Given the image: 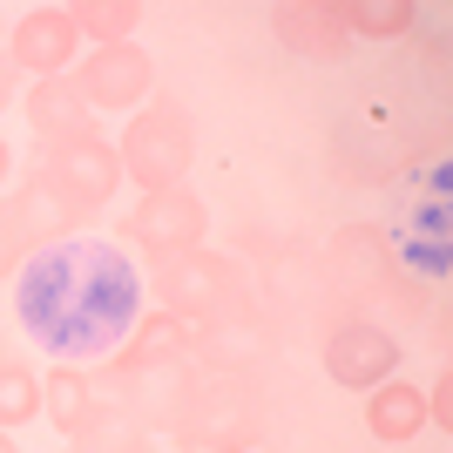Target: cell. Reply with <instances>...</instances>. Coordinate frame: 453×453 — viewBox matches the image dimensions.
Instances as JSON below:
<instances>
[{
	"label": "cell",
	"mask_w": 453,
	"mask_h": 453,
	"mask_svg": "<svg viewBox=\"0 0 453 453\" xmlns=\"http://www.w3.org/2000/svg\"><path fill=\"white\" fill-rule=\"evenodd\" d=\"M142 311L150 291L135 257L95 230L35 250L14 278V325L41 352H55V365H102Z\"/></svg>",
	"instance_id": "cell-1"
},
{
	"label": "cell",
	"mask_w": 453,
	"mask_h": 453,
	"mask_svg": "<svg viewBox=\"0 0 453 453\" xmlns=\"http://www.w3.org/2000/svg\"><path fill=\"white\" fill-rule=\"evenodd\" d=\"M142 291H156V311H176V319H189L196 332H210V325H244V319H250V304H244V271L230 265L224 250H210V244H189V250H163V257H150Z\"/></svg>",
	"instance_id": "cell-2"
},
{
	"label": "cell",
	"mask_w": 453,
	"mask_h": 453,
	"mask_svg": "<svg viewBox=\"0 0 453 453\" xmlns=\"http://www.w3.org/2000/svg\"><path fill=\"white\" fill-rule=\"evenodd\" d=\"M257 434H265V406H257V393L244 379L237 372H196L189 365L163 440L183 453H217V447H257Z\"/></svg>",
	"instance_id": "cell-3"
},
{
	"label": "cell",
	"mask_w": 453,
	"mask_h": 453,
	"mask_svg": "<svg viewBox=\"0 0 453 453\" xmlns=\"http://www.w3.org/2000/svg\"><path fill=\"white\" fill-rule=\"evenodd\" d=\"M115 163H122V183L129 189H176L196 163V122H189L183 102L170 95H150L135 115H122V135H115Z\"/></svg>",
	"instance_id": "cell-4"
},
{
	"label": "cell",
	"mask_w": 453,
	"mask_h": 453,
	"mask_svg": "<svg viewBox=\"0 0 453 453\" xmlns=\"http://www.w3.org/2000/svg\"><path fill=\"white\" fill-rule=\"evenodd\" d=\"M68 81L81 88L88 115H135L156 95V61L142 41H115V48H81V61L68 68Z\"/></svg>",
	"instance_id": "cell-5"
},
{
	"label": "cell",
	"mask_w": 453,
	"mask_h": 453,
	"mask_svg": "<svg viewBox=\"0 0 453 453\" xmlns=\"http://www.w3.org/2000/svg\"><path fill=\"white\" fill-rule=\"evenodd\" d=\"M35 163L48 176H55L68 196H75L88 217H102V210L122 196V163H115V135L88 129V135H68V142H35Z\"/></svg>",
	"instance_id": "cell-6"
},
{
	"label": "cell",
	"mask_w": 453,
	"mask_h": 453,
	"mask_svg": "<svg viewBox=\"0 0 453 453\" xmlns=\"http://www.w3.org/2000/svg\"><path fill=\"white\" fill-rule=\"evenodd\" d=\"M183 365H196V325L176 319V311H142L95 379H163V372H183Z\"/></svg>",
	"instance_id": "cell-7"
},
{
	"label": "cell",
	"mask_w": 453,
	"mask_h": 453,
	"mask_svg": "<svg viewBox=\"0 0 453 453\" xmlns=\"http://www.w3.org/2000/svg\"><path fill=\"white\" fill-rule=\"evenodd\" d=\"M7 203H14V217H20V237L35 250H48V244H68V237H88L95 230V217L68 196V189L55 183V176L41 170L35 156L14 170V189H7Z\"/></svg>",
	"instance_id": "cell-8"
},
{
	"label": "cell",
	"mask_w": 453,
	"mask_h": 453,
	"mask_svg": "<svg viewBox=\"0 0 453 453\" xmlns=\"http://www.w3.org/2000/svg\"><path fill=\"white\" fill-rule=\"evenodd\" d=\"M203 237H210V203L189 183L150 189V196H135V210L122 217V244H142L150 257L189 250V244H203Z\"/></svg>",
	"instance_id": "cell-9"
},
{
	"label": "cell",
	"mask_w": 453,
	"mask_h": 453,
	"mask_svg": "<svg viewBox=\"0 0 453 453\" xmlns=\"http://www.w3.org/2000/svg\"><path fill=\"white\" fill-rule=\"evenodd\" d=\"M399 339L386 332L379 319H345L332 339H325V379L332 386H345V393H372V386H386V379H399Z\"/></svg>",
	"instance_id": "cell-10"
},
{
	"label": "cell",
	"mask_w": 453,
	"mask_h": 453,
	"mask_svg": "<svg viewBox=\"0 0 453 453\" xmlns=\"http://www.w3.org/2000/svg\"><path fill=\"white\" fill-rule=\"evenodd\" d=\"M271 41H278L284 55L311 61V68H339L345 55H352V35H345V20L332 0H278L265 14Z\"/></svg>",
	"instance_id": "cell-11"
},
{
	"label": "cell",
	"mask_w": 453,
	"mask_h": 453,
	"mask_svg": "<svg viewBox=\"0 0 453 453\" xmlns=\"http://www.w3.org/2000/svg\"><path fill=\"white\" fill-rule=\"evenodd\" d=\"M7 61H14L20 81H48V75H68L81 61V35L68 7H27L14 20V35H7Z\"/></svg>",
	"instance_id": "cell-12"
},
{
	"label": "cell",
	"mask_w": 453,
	"mask_h": 453,
	"mask_svg": "<svg viewBox=\"0 0 453 453\" xmlns=\"http://www.w3.org/2000/svg\"><path fill=\"white\" fill-rule=\"evenodd\" d=\"M325 278L339 284L345 298H372V291H393V237L379 224H345L332 244H325Z\"/></svg>",
	"instance_id": "cell-13"
},
{
	"label": "cell",
	"mask_w": 453,
	"mask_h": 453,
	"mask_svg": "<svg viewBox=\"0 0 453 453\" xmlns=\"http://www.w3.org/2000/svg\"><path fill=\"white\" fill-rule=\"evenodd\" d=\"M14 109H20V122L35 129V142H68V135H88V129H95L88 102H81V88H75V81H68V75L27 81Z\"/></svg>",
	"instance_id": "cell-14"
},
{
	"label": "cell",
	"mask_w": 453,
	"mask_h": 453,
	"mask_svg": "<svg viewBox=\"0 0 453 453\" xmlns=\"http://www.w3.org/2000/svg\"><path fill=\"white\" fill-rule=\"evenodd\" d=\"M95 406H102L95 365H48V372H41V419H48L61 440H75L81 426H88Z\"/></svg>",
	"instance_id": "cell-15"
},
{
	"label": "cell",
	"mask_w": 453,
	"mask_h": 453,
	"mask_svg": "<svg viewBox=\"0 0 453 453\" xmlns=\"http://www.w3.org/2000/svg\"><path fill=\"white\" fill-rule=\"evenodd\" d=\"M365 434H372L379 447H413V440L426 434V399H419V386H406V379L372 386V393H365Z\"/></svg>",
	"instance_id": "cell-16"
},
{
	"label": "cell",
	"mask_w": 453,
	"mask_h": 453,
	"mask_svg": "<svg viewBox=\"0 0 453 453\" xmlns=\"http://www.w3.org/2000/svg\"><path fill=\"white\" fill-rule=\"evenodd\" d=\"M68 447H75V453H150L156 434H150V419L135 413V406H122V399H102V406L88 413V426H81Z\"/></svg>",
	"instance_id": "cell-17"
},
{
	"label": "cell",
	"mask_w": 453,
	"mask_h": 453,
	"mask_svg": "<svg viewBox=\"0 0 453 453\" xmlns=\"http://www.w3.org/2000/svg\"><path fill=\"white\" fill-rule=\"evenodd\" d=\"M332 7H339L352 48H359V41L393 48V41H406V35L419 27V7H413V0H332Z\"/></svg>",
	"instance_id": "cell-18"
},
{
	"label": "cell",
	"mask_w": 453,
	"mask_h": 453,
	"mask_svg": "<svg viewBox=\"0 0 453 453\" xmlns=\"http://www.w3.org/2000/svg\"><path fill=\"white\" fill-rule=\"evenodd\" d=\"M68 20H75L81 48H115V41H135L142 27V0H68Z\"/></svg>",
	"instance_id": "cell-19"
},
{
	"label": "cell",
	"mask_w": 453,
	"mask_h": 453,
	"mask_svg": "<svg viewBox=\"0 0 453 453\" xmlns=\"http://www.w3.org/2000/svg\"><path fill=\"white\" fill-rule=\"evenodd\" d=\"M41 419V365L35 359H0V434H20Z\"/></svg>",
	"instance_id": "cell-20"
},
{
	"label": "cell",
	"mask_w": 453,
	"mask_h": 453,
	"mask_svg": "<svg viewBox=\"0 0 453 453\" xmlns=\"http://www.w3.org/2000/svg\"><path fill=\"white\" fill-rule=\"evenodd\" d=\"M27 257H35V244L20 237V217H14V203L0 196V284H14Z\"/></svg>",
	"instance_id": "cell-21"
},
{
	"label": "cell",
	"mask_w": 453,
	"mask_h": 453,
	"mask_svg": "<svg viewBox=\"0 0 453 453\" xmlns=\"http://www.w3.org/2000/svg\"><path fill=\"white\" fill-rule=\"evenodd\" d=\"M419 399H426V426H434V434H453V379L440 372L434 386H419Z\"/></svg>",
	"instance_id": "cell-22"
},
{
	"label": "cell",
	"mask_w": 453,
	"mask_h": 453,
	"mask_svg": "<svg viewBox=\"0 0 453 453\" xmlns=\"http://www.w3.org/2000/svg\"><path fill=\"white\" fill-rule=\"evenodd\" d=\"M20 88H27V81L14 75V61H7V48H0V115H7V109L20 102Z\"/></svg>",
	"instance_id": "cell-23"
},
{
	"label": "cell",
	"mask_w": 453,
	"mask_h": 453,
	"mask_svg": "<svg viewBox=\"0 0 453 453\" xmlns=\"http://www.w3.org/2000/svg\"><path fill=\"white\" fill-rule=\"evenodd\" d=\"M14 170H20V163H14V150H7V135H0V196L14 189Z\"/></svg>",
	"instance_id": "cell-24"
},
{
	"label": "cell",
	"mask_w": 453,
	"mask_h": 453,
	"mask_svg": "<svg viewBox=\"0 0 453 453\" xmlns=\"http://www.w3.org/2000/svg\"><path fill=\"white\" fill-rule=\"evenodd\" d=\"M0 453H20V440H14V434H0Z\"/></svg>",
	"instance_id": "cell-25"
},
{
	"label": "cell",
	"mask_w": 453,
	"mask_h": 453,
	"mask_svg": "<svg viewBox=\"0 0 453 453\" xmlns=\"http://www.w3.org/2000/svg\"><path fill=\"white\" fill-rule=\"evenodd\" d=\"M217 453H257V447H217Z\"/></svg>",
	"instance_id": "cell-26"
},
{
	"label": "cell",
	"mask_w": 453,
	"mask_h": 453,
	"mask_svg": "<svg viewBox=\"0 0 453 453\" xmlns=\"http://www.w3.org/2000/svg\"><path fill=\"white\" fill-rule=\"evenodd\" d=\"M0 359H7V339H0Z\"/></svg>",
	"instance_id": "cell-27"
}]
</instances>
